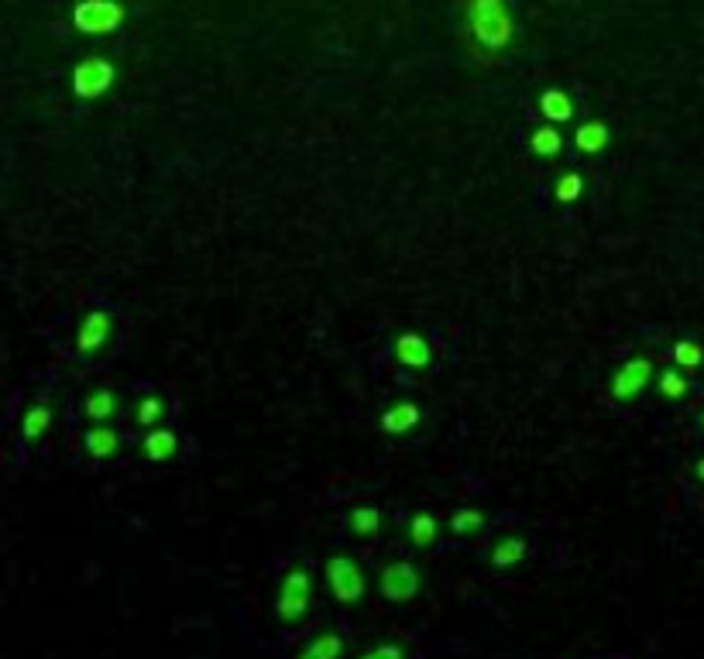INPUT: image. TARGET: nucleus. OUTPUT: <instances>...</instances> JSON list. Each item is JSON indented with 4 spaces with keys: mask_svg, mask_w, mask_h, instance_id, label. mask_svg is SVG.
Segmentation results:
<instances>
[{
    "mask_svg": "<svg viewBox=\"0 0 704 659\" xmlns=\"http://www.w3.org/2000/svg\"><path fill=\"white\" fill-rule=\"evenodd\" d=\"M468 21L478 42L488 49H499L512 39V18L506 0H468Z\"/></svg>",
    "mask_w": 704,
    "mask_h": 659,
    "instance_id": "obj_1",
    "label": "nucleus"
},
{
    "mask_svg": "<svg viewBox=\"0 0 704 659\" xmlns=\"http://www.w3.org/2000/svg\"><path fill=\"white\" fill-rule=\"evenodd\" d=\"M121 18H124V8L118 0H80L73 11V21L83 31H111L121 24Z\"/></svg>",
    "mask_w": 704,
    "mask_h": 659,
    "instance_id": "obj_2",
    "label": "nucleus"
},
{
    "mask_svg": "<svg viewBox=\"0 0 704 659\" xmlns=\"http://www.w3.org/2000/svg\"><path fill=\"white\" fill-rule=\"evenodd\" d=\"M111 83H114V62L100 59V55L83 59V62L73 69V86H76L80 96H96V93L108 90Z\"/></svg>",
    "mask_w": 704,
    "mask_h": 659,
    "instance_id": "obj_3",
    "label": "nucleus"
},
{
    "mask_svg": "<svg viewBox=\"0 0 704 659\" xmlns=\"http://www.w3.org/2000/svg\"><path fill=\"white\" fill-rule=\"evenodd\" d=\"M309 605V574L303 567L289 570L286 580H282V591H278V615L296 621Z\"/></svg>",
    "mask_w": 704,
    "mask_h": 659,
    "instance_id": "obj_4",
    "label": "nucleus"
},
{
    "mask_svg": "<svg viewBox=\"0 0 704 659\" xmlns=\"http://www.w3.org/2000/svg\"><path fill=\"white\" fill-rule=\"evenodd\" d=\"M327 577H330V584H334V591H337L340 601H355V598H361V591H365L361 567H358L355 560H350V557H330Z\"/></svg>",
    "mask_w": 704,
    "mask_h": 659,
    "instance_id": "obj_5",
    "label": "nucleus"
},
{
    "mask_svg": "<svg viewBox=\"0 0 704 659\" xmlns=\"http://www.w3.org/2000/svg\"><path fill=\"white\" fill-rule=\"evenodd\" d=\"M416 587H419V570L412 564H406V560H396V564H389L381 570V591L389 598H396V601L416 595Z\"/></svg>",
    "mask_w": 704,
    "mask_h": 659,
    "instance_id": "obj_6",
    "label": "nucleus"
},
{
    "mask_svg": "<svg viewBox=\"0 0 704 659\" xmlns=\"http://www.w3.org/2000/svg\"><path fill=\"white\" fill-rule=\"evenodd\" d=\"M650 378V361L646 358H632L629 364H622L619 368V374H615V392L619 395H632L636 392L643 381Z\"/></svg>",
    "mask_w": 704,
    "mask_h": 659,
    "instance_id": "obj_7",
    "label": "nucleus"
},
{
    "mask_svg": "<svg viewBox=\"0 0 704 659\" xmlns=\"http://www.w3.org/2000/svg\"><path fill=\"white\" fill-rule=\"evenodd\" d=\"M108 330H111V313H103V309H93V313L80 327V347H83V351H90V347H96L103 337H108Z\"/></svg>",
    "mask_w": 704,
    "mask_h": 659,
    "instance_id": "obj_8",
    "label": "nucleus"
},
{
    "mask_svg": "<svg viewBox=\"0 0 704 659\" xmlns=\"http://www.w3.org/2000/svg\"><path fill=\"white\" fill-rule=\"evenodd\" d=\"M340 652H344V639L337 632H324L303 646L299 659H337Z\"/></svg>",
    "mask_w": 704,
    "mask_h": 659,
    "instance_id": "obj_9",
    "label": "nucleus"
},
{
    "mask_svg": "<svg viewBox=\"0 0 704 659\" xmlns=\"http://www.w3.org/2000/svg\"><path fill=\"white\" fill-rule=\"evenodd\" d=\"M540 107H543V114H550L553 121H563V117H571L574 103H571V96L563 93V90H547V93L540 96Z\"/></svg>",
    "mask_w": 704,
    "mask_h": 659,
    "instance_id": "obj_10",
    "label": "nucleus"
},
{
    "mask_svg": "<svg viewBox=\"0 0 704 659\" xmlns=\"http://www.w3.org/2000/svg\"><path fill=\"white\" fill-rule=\"evenodd\" d=\"M419 420V409H416V402H396L389 412L381 415V423L389 426V430H406V426H412Z\"/></svg>",
    "mask_w": 704,
    "mask_h": 659,
    "instance_id": "obj_11",
    "label": "nucleus"
},
{
    "mask_svg": "<svg viewBox=\"0 0 704 659\" xmlns=\"http://www.w3.org/2000/svg\"><path fill=\"white\" fill-rule=\"evenodd\" d=\"M578 145L581 148H588V152H594V148H602L605 142H609V127L602 124V121H584L581 127H578Z\"/></svg>",
    "mask_w": 704,
    "mask_h": 659,
    "instance_id": "obj_12",
    "label": "nucleus"
},
{
    "mask_svg": "<svg viewBox=\"0 0 704 659\" xmlns=\"http://www.w3.org/2000/svg\"><path fill=\"white\" fill-rule=\"evenodd\" d=\"M399 354L406 361H412V364H427L430 361V347H427V340L416 337V333H402L399 337Z\"/></svg>",
    "mask_w": 704,
    "mask_h": 659,
    "instance_id": "obj_13",
    "label": "nucleus"
},
{
    "mask_svg": "<svg viewBox=\"0 0 704 659\" xmlns=\"http://www.w3.org/2000/svg\"><path fill=\"white\" fill-rule=\"evenodd\" d=\"M86 446L93 450V454H111V450L118 446V433L111 426H93L86 433Z\"/></svg>",
    "mask_w": 704,
    "mask_h": 659,
    "instance_id": "obj_14",
    "label": "nucleus"
},
{
    "mask_svg": "<svg viewBox=\"0 0 704 659\" xmlns=\"http://www.w3.org/2000/svg\"><path fill=\"white\" fill-rule=\"evenodd\" d=\"M522 549H526V543L519 536H506V539L496 543V549H491V560H496V564H512V560L522 557Z\"/></svg>",
    "mask_w": 704,
    "mask_h": 659,
    "instance_id": "obj_15",
    "label": "nucleus"
},
{
    "mask_svg": "<svg viewBox=\"0 0 704 659\" xmlns=\"http://www.w3.org/2000/svg\"><path fill=\"white\" fill-rule=\"evenodd\" d=\"M49 405L45 402H39V405H31L28 412H24V436H39L45 426H49Z\"/></svg>",
    "mask_w": 704,
    "mask_h": 659,
    "instance_id": "obj_16",
    "label": "nucleus"
},
{
    "mask_svg": "<svg viewBox=\"0 0 704 659\" xmlns=\"http://www.w3.org/2000/svg\"><path fill=\"white\" fill-rule=\"evenodd\" d=\"M172 446H175V433H172V430H155V433H149V440H145V450H149L152 457L172 454Z\"/></svg>",
    "mask_w": 704,
    "mask_h": 659,
    "instance_id": "obj_17",
    "label": "nucleus"
},
{
    "mask_svg": "<svg viewBox=\"0 0 704 659\" xmlns=\"http://www.w3.org/2000/svg\"><path fill=\"white\" fill-rule=\"evenodd\" d=\"M114 405H118V395H114V392H108V389H96V392L86 399V409H90L93 415H111V412H114Z\"/></svg>",
    "mask_w": 704,
    "mask_h": 659,
    "instance_id": "obj_18",
    "label": "nucleus"
},
{
    "mask_svg": "<svg viewBox=\"0 0 704 659\" xmlns=\"http://www.w3.org/2000/svg\"><path fill=\"white\" fill-rule=\"evenodd\" d=\"M533 148L553 155V152L560 148V131H557V127H537V131H533Z\"/></svg>",
    "mask_w": 704,
    "mask_h": 659,
    "instance_id": "obj_19",
    "label": "nucleus"
},
{
    "mask_svg": "<svg viewBox=\"0 0 704 659\" xmlns=\"http://www.w3.org/2000/svg\"><path fill=\"white\" fill-rule=\"evenodd\" d=\"M433 533H437L433 515H427V512L412 515V539H416V543H430V539H433Z\"/></svg>",
    "mask_w": 704,
    "mask_h": 659,
    "instance_id": "obj_20",
    "label": "nucleus"
},
{
    "mask_svg": "<svg viewBox=\"0 0 704 659\" xmlns=\"http://www.w3.org/2000/svg\"><path fill=\"white\" fill-rule=\"evenodd\" d=\"M660 381H663V392H666V395H684V389H687V381L681 378L677 368H666V371L660 374Z\"/></svg>",
    "mask_w": 704,
    "mask_h": 659,
    "instance_id": "obj_21",
    "label": "nucleus"
},
{
    "mask_svg": "<svg viewBox=\"0 0 704 659\" xmlns=\"http://www.w3.org/2000/svg\"><path fill=\"white\" fill-rule=\"evenodd\" d=\"M350 523H355L358 529H375V523H378V508H371V505H358L355 512H350Z\"/></svg>",
    "mask_w": 704,
    "mask_h": 659,
    "instance_id": "obj_22",
    "label": "nucleus"
},
{
    "mask_svg": "<svg viewBox=\"0 0 704 659\" xmlns=\"http://www.w3.org/2000/svg\"><path fill=\"white\" fill-rule=\"evenodd\" d=\"M406 652H402V646L399 642H381V646H375V649H368L361 659H402Z\"/></svg>",
    "mask_w": 704,
    "mask_h": 659,
    "instance_id": "obj_23",
    "label": "nucleus"
},
{
    "mask_svg": "<svg viewBox=\"0 0 704 659\" xmlns=\"http://www.w3.org/2000/svg\"><path fill=\"white\" fill-rule=\"evenodd\" d=\"M557 193H560L563 199L578 196V193H581V176H578V172H563L560 183H557Z\"/></svg>",
    "mask_w": 704,
    "mask_h": 659,
    "instance_id": "obj_24",
    "label": "nucleus"
},
{
    "mask_svg": "<svg viewBox=\"0 0 704 659\" xmlns=\"http://www.w3.org/2000/svg\"><path fill=\"white\" fill-rule=\"evenodd\" d=\"M674 351H677V358H681L684 364H697V361H701V347H697L694 340H677Z\"/></svg>",
    "mask_w": 704,
    "mask_h": 659,
    "instance_id": "obj_25",
    "label": "nucleus"
},
{
    "mask_svg": "<svg viewBox=\"0 0 704 659\" xmlns=\"http://www.w3.org/2000/svg\"><path fill=\"white\" fill-rule=\"evenodd\" d=\"M453 526L457 529H475V526H481V512L478 508H461L453 515Z\"/></svg>",
    "mask_w": 704,
    "mask_h": 659,
    "instance_id": "obj_26",
    "label": "nucleus"
},
{
    "mask_svg": "<svg viewBox=\"0 0 704 659\" xmlns=\"http://www.w3.org/2000/svg\"><path fill=\"white\" fill-rule=\"evenodd\" d=\"M159 412H162V399L159 395H149L145 402H141V420H155Z\"/></svg>",
    "mask_w": 704,
    "mask_h": 659,
    "instance_id": "obj_27",
    "label": "nucleus"
},
{
    "mask_svg": "<svg viewBox=\"0 0 704 659\" xmlns=\"http://www.w3.org/2000/svg\"><path fill=\"white\" fill-rule=\"evenodd\" d=\"M694 471H697V474H701V477H704V457H701V461H697V464H694Z\"/></svg>",
    "mask_w": 704,
    "mask_h": 659,
    "instance_id": "obj_28",
    "label": "nucleus"
},
{
    "mask_svg": "<svg viewBox=\"0 0 704 659\" xmlns=\"http://www.w3.org/2000/svg\"><path fill=\"white\" fill-rule=\"evenodd\" d=\"M701 423H704V412H701Z\"/></svg>",
    "mask_w": 704,
    "mask_h": 659,
    "instance_id": "obj_29",
    "label": "nucleus"
}]
</instances>
